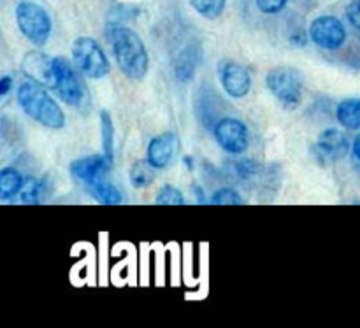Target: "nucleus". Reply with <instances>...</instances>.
Instances as JSON below:
<instances>
[{
  "mask_svg": "<svg viewBox=\"0 0 360 328\" xmlns=\"http://www.w3.org/2000/svg\"><path fill=\"white\" fill-rule=\"evenodd\" d=\"M352 155L357 160V164H360V132L355 136L354 143H352Z\"/></svg>",
  "mask_w": 360,
  "mask_h": 328,
  "instance_id": "nucleus-28",
  "label": "nucleus"
},
{
  "mask_svg": "<svg viewBox=\"0 0 360 328\" xmlns=\"http://www.w3.org/2000/svg\"><path fill=\"white\" fill-rule=\"evenodd\" d=\"M16 23L21 34L37 48L48 42L53 30L48 11L30 0H23L16 6Z\"/></svg>",
  "mask_w": 360,
  "mask_h": 328,
  "instance_id": "nucleus-6",
  "label": "nucleus"
},
{
  "mask_svg": "<svg viewBox=\"0 0 360 328\" xmlns=\"http://www.w3.org/2000/svg\"><path fill=\"white\" fill-rule=\"evenodd\" d=\"M288 0H255L257 7L264 14H278L285 9Z\"/></svg>",
  "mask_w": 360,
  "mask_h": 328,
  "instance_id": "nucleus-25",
  "label": "nucleus"
},
{
  "mask_svg": "<svg viewBox=\"0 0 360 328\" xmlns=\"http://www.w3.org/2000/svg\"><path fill=\"white\" fill-rule=\"evenodd\" d=\"M53 62H55L56 76L53 91H56L60 100H63L70 107L83 112L88 111L90 109V93H88L86 84L83 83L77 70L65 58H62V56L53 58Z\"/></svg>",
  "mask_w": 360,
  "mask_h": 328,
  "instance_id": "nucleus-4",
  "label": "nucleus"
},
{
  "mask_svg": "<svg viewBox=\"0 0 360 328\" xmlns=\"http://www.w3.org/2000/svg\"><path fill=\"white\" fill-rule=\"evenodd\" d=\"M179 151V139L176 133L164 132L160 136L153 137L148 144L146 160L153 165L155 169H167L172 162L176 160Z\"/></svg>",
  "mask_w": 360,
  "mask_h": 328,
  "instance_id": "nucleus-13",
  "label": "nucleus"
},
{
  "mask_svg": "<svg viewBox=\"0 0 360 328\" xmlns=\"http://www.w3.org/2000/svg\"><path fill=\"white\" fill-rule=\"evenodd\" d=\"M70 53L76 69L88 79H102L111 72V62L95 39L77 37Z\"/></svg>",
  "mask_w": 360,
  "mask_h": 328,
  "instance_id": "nucleus-5",
  "label": "nucleus"
},
{
  "mask_svg": "<svg viewBox=\"0 0 360 328\" xmlns=\"http://www.w3.org/2000/svg\"><path fill=\"white\" fill-rule=\"evenodd\" d=\"M200 63V48L197 44H188L179 51L174 65V76L179 83H190Z\"/></svg>",
  "mask_w": 360,
  "mask_h": 328,
  "instance_id": "nucleus-14",
  "label": "nucleus"
},
{
  "mask_svg": "<svg viewBox=\"0 0 360 328\" xmlns=\"http://www.w3.org/2000/svg\"><path fill=\"white\" fill-rule=\"evenodd\" d=\"M112 162L115 160H111L105 153L81 157L70 162L69 172L77 181L84 183V185H91V183L98 181V179H104L108 176V172L112 167Z\"/></svg>",
  "mask_w": 360,
  "mask_h": 328,
  "instance_id": "nucleus-10",
  "label": "nucleus"
},
{
  "mask_svg": "<svg viewBox=\"0 0 360 328\" xmlns=\"http://www.w3.org/2000/svg\"><path fill=\"white\" fill-rule=\"evenodd\" d=\"M46 193H48V186H46V179H37V178H25V185L21 188L20 200L28 206H37L42 200L46 199Z\"/></svg>",
  "mask_w": 360,
  "mask_h": 328,
  "instance_id": "nucleus-18",
  "label": "nucleus"
},
{
  "mask_svg": "<svg viewBox=\"0 0 360 328\" xmlns=\"http://www.w3.org/2000/svg\"><path fill=\"white\" fill-rule=\"evenodd\" d=\"M190 4L206 20H217L225 11L227 0H190Z\"/></svg>",
  "mask_w": 360,
  "mask_h": 328,
  "instance_id": "nucleus-21",
  "label": "nucleus"
},
{
  "mask_svg": "<svg viewBox=\"0 0 360 328\" xmlns=\"http://www.w3.org/2000/svg\"><path fill=\"white\" fill-rule=\"evenodd\" d=\"M183 162H185V165H186V169H190V171H193V169H195V162H193V158L192 157H185L183 158Z\"/></svg>",
  "mask_w": 360,
  "mask_h": 328,
  "instance_id": "nucleus-30",
  "label": "nucleus"
},
{
  "mask_svg": "<svg viewBox=\"0 0 360 328\" xmlns=\"http://www.w3.org/2000/svg\"><path fill=\"white\" fill-rule=\"evenodd\" d=\"M23 185L25 178L20 174L18 169L4 167L0 171V200H4V202L13 200L14 197L20 195Z\"/></svg>",
  "mask_w": 360,
  "mask_h": 328,
  "instance_id": "nucleus-16",
  "label": "nucleus"
},
{
  "mask_svg": "<svg viewBox=\"0 0 360 328\" xmlns=\"http://www.w3.org/2000/svg\"><path fill=\"white\" fill-rule=\"evenodd\" d=\"M210 202L214 206H239L245 204V199L234 188H220L211 195Z\"/></svg>",
  "mask_w": 360,
  "mask_h": 328,
  "instance_id": "nucleus-24",
  "label": "nucleus"
},
{
  "mask_svg": "<svg viewBox=\"0 0 360 328\" xmlns=\"http://www.w3.org/2000/svg\"><path fill=\"white\" fill-rule=\"evenodd\" d=\"M98 116H101L102 150L111 160H115V125H112V118L105 109H102Z\"/></svg>",
  "mask_w": 360,
  "mask_h": 328,
  "instance_id": "nucleus-20",
  "label": "nucleus"
},
{
  "mask_svg": "<svg viewBox=\"0 0 360 328\" xmlns=\"http://www.w3.org/2000/svg\"><path fill=\"white\" fill-rule=\"evenodd\" d=\"M227 164L232 174L239 179H250L260 172L259 162L250 160V158H239V160H231Z\"/></svg>",
  "mask_w": 360,
  "mask_h": 328,
  "instance_id": "nucleus-22",
  "label": "nucleus"
},
{
  "mask_svg": "<svg viewBox=\"0 0 360 328\" xmlns=\"http://www.w3.org/2000/svg\"><path fill=\"white\" fill-rule=\"evenodd\" d=\"M348 151H352L350 140L341 130L334 129V126L323 130L315 144V155L322 164L341 160L347 157Z\"/></svg>",
  "mask_w": 360,
  "mask_h": 328,
  "instance_id": "nucleus-11",
  "label": "nucleus"
},
{
  "mask_svg": "<svg viewBox=\"0 0 360 328\" xmlns=\"http://www.w3.org/2000/svg\"><path fill=\"white\" fill-rule=\"evenodd\" d=\"M155 204L158 206H185V197H183L181 190H178L176 186L164 185L155 197Z\"/></svg>",
  "mask_w": 360,
  "mask_h": 328,
  "instance_id": "nucleus-23",
  "label": "nucleus"
},
{
  "mask_svg": "<svg viewBox=\"0 0 360 328\" xmlns=\"http://www.w3.org/2000/svg\"><path fill=\"white\" fill-rule=\"evenodd\" d=\"M16 100L21 111L46 129L60 130L65 126V114L55 98L46 91V86L28 79L20 84Z\"/></svg>",
  "mask_w": 360,
  "mask_h": 328,
  "instance_id": "nucleus-2",
  "label": "nucleus"
},
{
  "mask_svg": "<svg viewBox=\"0 0 360 328\" xmlns=\"http://www.w3.org/2000/svg\"><path fill=\"white\" fill-rule=\"evenodd\" d=\"M11 88H13V79H11V76H4L2 79H0V95L6 97L11 91Z\"/></svg>",
  "mask_w": 360,
  "mask_h": 328,
  "instance_id": "nucleus-27",
  "label": "nucleus"
},
{
  "mask_svg": "<svg viewBox=\"0 0 360 328\" xmlns=\"http://www.w3.org/2000/svg\"><path fill=\"white\" fill-rule=\"evenodd\" d=\"M309 41L323 51H338L348 39L347 27L336 16H319L309 25Z\"/></svg>",
  "mask_w": 360,
  "mask_h": 328,
  "instance_id": "nucleus-8",
  "label": "nucleus"
},
{
  "mask_svg": "<svg viewBox=\"0 0 360 328\" xmlns=\"http://www.w3.org/2000/svg\"><path fill=\"white\" fill-rule=\"evenodd\" d=\"M213 136L218 146L225 153L234 155V157H239L250 147L248 126L234 116H225L218 119L213 126Z\"/></svg>",
  "mask_w": 360,
  "mask_h": 328,
  "instance_id": "nucleus-7",
  "label": "nucleus"
},
{
  "mask_svg": "<svg viewBox=\"0 0 360 328\" xmlns=\"http://www.w3.org/2000/svg\"><path fill=\"white\" fill-rule=\"evenodd\" d=\"M193 195H195V200H197V202H199V204L206 202V197H204L202 188H200L199 185H193Z\"/></svg>",
  "mask_w": 360,
  "mask_h": 328,
  "instance_id": "nucleus-29",
  "label": "nucleus"
},
{
  "mask_svg": "<svg viewBox=\"0 0 360 328\" xmlns=\"http://www.w3.org/2000/svg\"><path fill=\"white\" fill-rule=\"evenodd\" d=\"M266 86L285 109H295L304 95V76L295 67H274L266 74Z\"/></svg>",
  "mask_w": 360,
  "mask_h": 328,
  "instance_id": "nucleus-3",
  "label": "nucleus"
},
{
  "mask_svg": "<svg viewBox=\"0 0 360 328\" xmlns=\"http://www.w3.org/2000/svg\"><path fill=\"white\" fill-rule=\"evenodd\" d=\"M88 195L98 204H104V206H118L122 204L123 197L120 193V190L116 188L112 183L105 181L104 179H98V181L91 183V185H86Z\"/></svg>",
  "mask_w": 360,
  "mask_h": 328,
  "instance_id": "nucleus-15",
  "label": "nucleus"
},
{
  "mask_svg": "<svg viewBox=\"0 0 360 328\" xmlns=\"http://www.w3.org/2000/svg\"><path fill=\"white\" fill-rule=\"evenodd\" d=\"M21 70L28 79L53 90L55 88V62L42 51H30L21 62Z\"/></svg>",
  "mask_w": 360,
  "mask_h": 328,
  "instance_id": "nucleus-12",
  "label": "nucleus"
},
{
  "mask_svg": "<svg viewBox=\"0 0 360 328\" xmlns=\"http://www.w3.org/2000/svg\"><path fill=\"white\" fill-rule=\"evenodd\" d=\"M347 20L355 30L360 32V0H352L347 6Z\"/></svg>",
  "mask_w": 360,
  "mask_h": 328,
  "instance_id": "nucleus-26",
  "label": "nucleus"
},
{
  "mask_svg": "<svg viewBox=\"0 0 360 328\" xmlns=\"http://www.w3.org/2000/svg\"><path fill=\"white\" fill-rule=\"evenodd\" d=\"M336 118L343 129L360 130V98H345L338 104Z\"/></svg>",
  "mask_w": 360,
  "mask_h": 328,
  "instance_id": "nucleus-17",
  "label": "nucleus"
},
{
  "mask_svg": "<svg viewBox=\"0 0 360 328\" xmlns=\"http://www.w3.org/2000/svg\"><path fill=\"white\" fill-rule=\"evenodd\" d=\"M130 185L134 188H148L155 181V167L148 160H137L129 172Z\"/></svg>",
  "mask_w": 360,
  "mask_h": 328,
  "instance_id": "nucleus-19",
  "label": "nucleus"
},
{
  "mask_svg": "<svg viewBox=\"0 0 360 328\" xmlns=\"http://www.w3.org/2000/svg\"><path fill=\"white\" fill-rule=\"evenodd\" d=\"M221 88L231 98H245L252 91V76L248 69L234 60H221L218 65Z\"/></svg>",
  "mask_w": 360,
  "mask_h": 328,
  "instance_id": "nucleus-9",
  "label": "nucleus"
},
{
  "mask_svg": "<svg viewBox=\"0 0 360 328\" xmlns=\"http://www.w3.org/2000/svg\"><path fill=\"white\" fill-rule=\"evenodd\" d=\"M116 65L129 79L141 81L150 69V56L143 39L129 27L112 25L108 32Z\"/></svg>",
  "mask_w": 360,
  "mask_h": 328,
  "instance_id": "nucleus-1",
  "label": "nucleus"
}]
</instances>
